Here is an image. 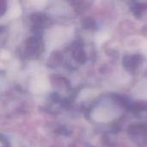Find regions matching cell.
Masks as SVG:
<instances>
[{
	"label": "cell",
	"mask_w": 147,
	"mask_h": 147,
	"mask_svg": "<svg viewBox=\"0 0 147 147\" xmlns=\"http://www.w3.org/2000/svg\"><path fill=\"white\" fill-rule=\"evenodd\" d=\"M118 114H120L119 110L114 107L100 106L92 112V117L96 121L109 122L115 120Z\"/></svg>",
	"instance_id": "6da1fadb"
},
{
	"label": "cell",
	"mask_w": 147,
	"mask_h": 147,
	"mask_svg": "<svg viewBox=\"0 0 147 147\" xmlns=\"http://www.w3.org/2000/svg\"><path fill=\"white\" fill-rule=\"evenodd\" d=\"M32 1H34V2H35L36 3H42V2L44 1V0H32Z\"/></svg>",
	"instance_id": "7a4b0ae2"
}]
</instances>
